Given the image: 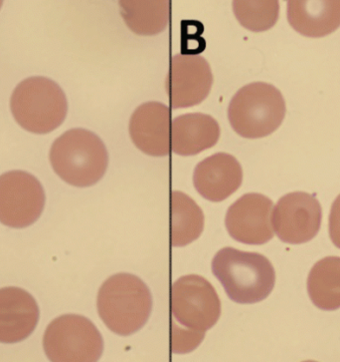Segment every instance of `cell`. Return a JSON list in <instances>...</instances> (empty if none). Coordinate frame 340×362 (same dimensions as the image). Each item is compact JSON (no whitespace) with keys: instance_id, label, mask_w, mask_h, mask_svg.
<instances>
[{"instance_id":"obj_11","label":"cell","mask_w":340,"mask_h":362,"mask_svg":"<svg viewBox=\"0 0 340 362\" xmlns=\"http://www.w3.org/2000/svg\"><path fill=\"white\" fill-rule=\"evenodd\" d=\"M273 206V202L262 194L249 193L242 196L226 214L228 233L242 244H266L274 237L271 221Z\"/></svg>"},{"instance_id":"obj_9","label":"cell","mask_w":340,"mask_h":362,"mask_svg":"<svg viewBox=\"0 0 340 362\" xmlns=\"http://www.w3.org/2000/svg\"><path fill=\"white\" fill-rule=\"evenodd\" d=\"M322 218V206L315 196L305 192H293L279 200L271 221L281 242L302 245L318 234Z\"/></svg>"},{"instance_id":"obj_5","label":"cell","mask_w":340,"mask_h":362,"mask_svg":"<svg viewBox=\"0 0 340 362\" xmlns=\"http://www.w3.org/2000/svg\"><path fill=\"white\" fill-rule=\"evenodd\" d=\"M286 112V101L280 90L265 82H254L234 95L228 107V118L238 135L259 139L280 127Z\"/></svg>"},{"instance_id":"obj_23","label":"cell","mask_w":340,"mask_h":362,"mask_svg":"<svg viewBox=\"0 0 340 362\" xmlns=\"http://www.w3.org/2000/svg\"><path fill=\"white\" fill-rule=\"evenodd\" d=\"M2 4H4V2H2V1H0V8H1V6H2Z\"/></svg>"},{"instance_id":"obj_2","label":"cell","mask_w":340,"mask_h":362,"mask_svg":"<svg viewBox=\"0 0 340 362\" xmlns=\"http://www.w3.org/2000/svg\"><path fill=\"white\" fill-rule=\"evenodd\" d=\"M212 272L230 300L242 305L266 300L276 284L273 264L266 257L234 247H224L215 255Z\"/></svg>"},{"instance_id":"obj_22","label":"cell","mask_w":340,"mask_h":362,"mask_svg":"<svg viewBox=\"0 0 340 362\" xmlns=\"http://www.w3.org/2000/svg\"><path fill=\"white\" fill-rule=\"evenodd\" d=\"M329 237L335 247L340 249V195L335 199L329 214Z\"/></svg>"},{"instance_id":"obj_4","label":"cell","mask_w":340,"mask_h":362,"mask_svg":"<svg viewBox=\"0 0 340 362\" xmlns=\"http://www.w3.org/2000/svg\"><path fill=\"white\" fill-rule=\"evenodd\" d=\"M11 109L21 128L33 134L44 135L64 122L68 101L64 91L53 80L30 77L14 89Z\"/></svg>"},{"instance_id":"obj_15","label":"cell","mask_w":340,"mask_h":362,"mask_svg":"<svg viewBox=\"0 0 340 362\" xmlns=\"http://www.w3.org/2000/svg\"><path fill=\"white\" fill-rule=\"evenodd\" d=\"M288 21L305 37H324L340 26V0H291Z\"/></svg>"},{"instance_id":"obj_16","label":"cell","mask_w":340,"mask_h":362,"mask_svg":"<svg viewBox=\"0 0 340 362\" xmlns=\"http://www.w3.org/2000/svg\"><path fill=\"white\" fill-rule=\"evenodd\" d=\"M220 133L219 124L212 116L184 114L172 121V151L181 156L198 155L217 144Z\"/></svg>"},{"instance_id":"obj_19","label":"cell","mask_w":340,"mask_h":362,"mask_svg":"<svg viewBox=\"0 0 340 362\" xmlns=\"http://www.w3.org/2000/svg\"><path fill=\"white\" fill-rule=\"evenodd\" d=\"M202 210L186 194L174 191L171 194V245L184 247L198 240L202 234Z\"/></svg>"},{"instance_id":"obj_8","label":"cell","mask_w":340,"mask_h":362,"mask_svg":"<svg viewBox=\"0 0 340 362\" xmlns=\"http://www.w3.org/2000/svg\"><path fill=\"white\" fill-rule=\"evenodd\" d=\"M44 188L28 172H7L0 176V223L12 228L30 227L45 208Z\"/></svg>"},{"instance_id":"obj_7","label":"cell","mask_w":340,"mask_h":362,"mask_svg":"<svg viewBox=\"0 0 340 362\" xmlns=\"http://www.w3.org/2000/svg\"><path fill=\"white\" fill-rule=\"evenodd\" d=\"M221 301L212 284L196 274L182 276L171 286V313L184 329L205 334L221 315Z\"/></svg>"},{"instance_id":"obj_18","label":"cell","mask_w":340,"mask_h":362,"mask_svg":"<svg viewBox=\"0 0 340 362\" xmlns=\"http://www.w3.org/2000/svg\"><path fill=\"white\" fill-rule=\"evenodd\" d=\"M308 291L310 300L320 310L340 308V257H324L312 267Z\"/></svg>"},{"instance_id":"obj_1","label":"cell","mask_w":340,"mask_h":362,"mask_svg":"<svg viewBox=\"0 0 340 362\" xmlns=\"http://www.w3.org/2000/svg\"><path fill=\"white\" fill-rule=\"evenodd\" d=\"M97 308L111 332L128 337L147 322L152 310V296L147 284L137 276L116 274L102 284Z\"/></svg>"},{"instance_id":"obj_12","label":"cell","mask_w":340,"mask_h":362,"mask_svg":"<svg viewBox=\"0 0 340 362\" xmlns=\"http://www.w3.org/2000/svg\"><path fill=\"white\" fill-rule=\"evenodd\" d=\"M171 111L159 102H147L138 106L130 120V138L145 154L165 157L171 145Z\"/></svg>"},{"instance_id":"obj_3","label":"cell","mask_w":340,"mask_h":362,"mask_svg":"<svg viewBox=\"0 0 340 362\" xmlns=\"http://www.w3.org/2000/svg\"><path fill=\"white\" fill-rule=\"evenodd\" d=\"M53 170L63 181L78 188H87L103 178L109 154L99 136L76 128L57 138L50 149Z\"/></svg>"},{"instance_id":"obj_17","label":"cell","mask_w":340,"mask_h":362,"mask_svg":"<svg viewBox=\"0 0 340 362\" xmlns=\"http://www.w3.org/2000/svg\"><path fill=\"white\" fill-rule=\"evenodd\" d=\"M119 6L126 25L138 35H157L169 26V0H121Z\"/></svg>"},{"instance_id":"obj_6","label":"cell","mask_w":340,"mask_h":362,"mask_svg":"<svg viewBox=\"0 0 340 362\" xmlns=\"http://www.w3.org/2000/svg\"><path fill=\"white\" fill-rule=\"evenodd\" d=\"M43 349L50 361L96 362L103 354L104 339L91 320L69 313L48 325Z\"/></svg>"},{"instance_id":"obj_10","label":"cell","mask_w":340,"mask_h":362,"mask_svg":"<svg viewBox=\"0 0 340 362\" xmlns=\"http://www.w3.org/2000/svg\"><path fill=\"white\" fill-rule=\"evenodd\" d=\"M213 81L210 65L202 56H174L165 80V89L172 108L198 105L207 98Z\"/></svg>"},{"instance_id":"obj_14","label":"cell","mask_w":340,"mask_h":362,"mask_svg":"<svg viewBox=\"0 0 340 362\" xmlns=\"http://www.w3.org/2000/svg\"><path fill=\"white\" fill-rule=\"evenodd\" d=\"M242 182L241 165L227 153H217L206 158L194 170V187L208 201L226 200L240 188Z\"/></svg>"},{"instance_id":"obj_21","label":"cell","mask_w":340,"mask_h":362,"mask_svg":"<svg viewBox=\"0 0 340 362\" xmlns=\"http://www.w3.org/2000/svg\"><path fill=\"white\" fill-rule=\"evenodd\" d=\"M205 334H196L177 327L172 322L171 349L174 354H187L193 351L201 344Z\"/></svg>"},{"instance_id":"obj_13","label":"cell","mask_w":340,"mask_h":362,"mask_svg":"<svg viewBox=\"0 0 340 362\" xmlns=\"http://www.w3.org/2000/svg\"><path fill=\"white\" fill-rule=\"evenodd\" d=\"M40 310L28 291L16 286L0 288V344L28 339L39 322Z\"/></svg>"},{"instance_id":"obj_20","label":"cell","mask_w":340,"mask_h":362,"mask_svg":"<svg viewBox=\"0 0 340 362\" xmlns=\"http://www.w3.org/2000/svg\"><path fill=\"white\" fill-rule=\"evenodd\" d=\"M232 6L237 21L253 33L273 28L280 13V4L277 0H235Z\"/></svg>"}]
</instances>
